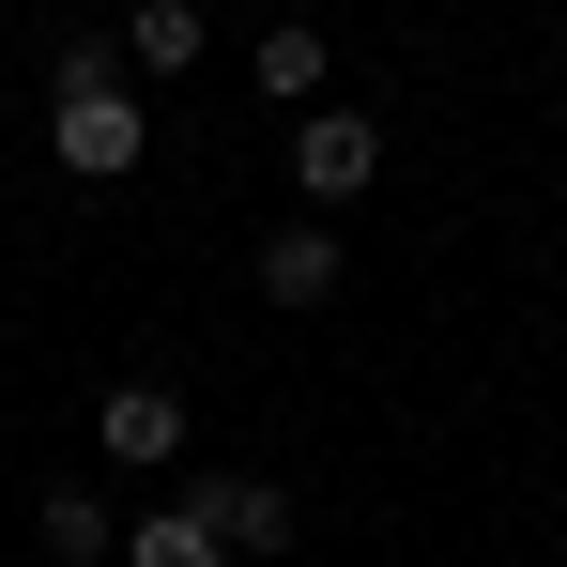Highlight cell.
<instances>
[{
    "mask_svg": "<svg viewBox=\"0 0 567 567\" xmlns=\"http://www.w3.org/2000/svg\"><path fill=\"white\" fill-rule=\"evenodd\" d=\"M47 154H62L78 185H123V169L154 154V107L123 93V47H107V31L47 47Z\"/></svg>",
    "mask_w": 567,
    "mask_h": 567,
    "instance_id": "1",
    "label": "cell"
},
{
    "mask_svg": "<svg viewBox=\"0 0 567 567\" xmlns=\"http://www.w3.org/2000/svg\"><path fill=\"white\" fill-rule=\"evenodd\" d=\"M291 185L322 199V215L369 199L383 185V123H369V107H307V123H291Z\"/></svg>",
    "mask_w": 567,
    "mask_h": 567,
    "instance_id": "2",
    "label": "cell"
},
{
    "mask_svg": "<svg viewBox=\"0 0 567 567\" xmlns=\"http://www.w3.org/2000/svg\"><path fill=\"white\" fill-rule=\"evenodd\" d=\"M215 553H230V537L199 522V491H185V506H154V522L123 537V567H215Z\"/></svg>",
    "mask_w": 567,
    "mask_h": 567,
    "instance_id": "8",
    "label": "cell"
},
{
    "mask_svg": "<svg viewBox=\"0 0 567 567\" xmlns=\"http://www.w3.org/2000/svg\"><path fill=\"white\" fill-rule=\"evenodd\" d=\"M246 277H261V307H322V291H338V230H322V215H291Z\"/></svg>",
    "mask_w": 567,
    "mask_h": 567,
    "instance_id": "5",
    "label": "cell"
},
{
    "mask_svg": "<svg viewBox=\"0 0 567 567\" xmlns=\"http://www.w3.org/2000/svg\"><path fill=\"white\" fill-rule=\"evenodd\" d=\"M107 461L123 475H154V461H185V383H107Z\"/></svg>",
    "mask_w": 567,
    "mask_h": 567,
    "instance_id": "3",
    "label": "cell"
},
{
    "mask_svg": "<svg viewBox=\"0 0 567 567\" xmlns=\"http://www.w3.org/2000/svg\"><path fill=\"white\" fill-rule=\"evenodd\" d=\"M261 93H277V107H322V31H307V16L261 31Z\"/></svg>",
    "mask_w": 567,
    "mask_h": 567,
    "instance_id": "9",
    "label": "cell"
},
{
    "mask_svg": "<svg viewBox=\"0 0 567 567\" xmlns=\"http://www.w3.org/2000/svg\"><path fill=\"white\" fill-rule=\"evenodd\" d=\"M107 553H123L107 491H47V567H107Z\"/></svg>",
    "mask_w": 567,
    "mask_h": 567,
    "instance_id": "7",
    "label": "cell"
},
{
    "mask_svg": "<svg viewBox=\"0 0 567 567\" xmlns=\"http://www.w3.org/2000/svg\"><path fill=\"white\" fill-rule=\"evenodd\" d=\"M199 522H215L230 553H291V491L277 475H199Z\"/></svg>",
    "mask_w": 567,
    "mask_h": 567,
    "instance_id": "4",
    "label": "cell"
},
{
    "mask_svg": "<svg viewBox=\"0 0 567 567\" xmlns=\"http://www.w3.org/2000/svg\"><path fill=\"white\" fill-rule=\"evenodd\" d=\"M123 62H138V78H185L199 62V0H138V16H123Z\"/></svg>",
    "mask_w": 567,
    "mask_h": 567,
    "instance_id": "6",
    "label": "cell"
}]
</instances>
